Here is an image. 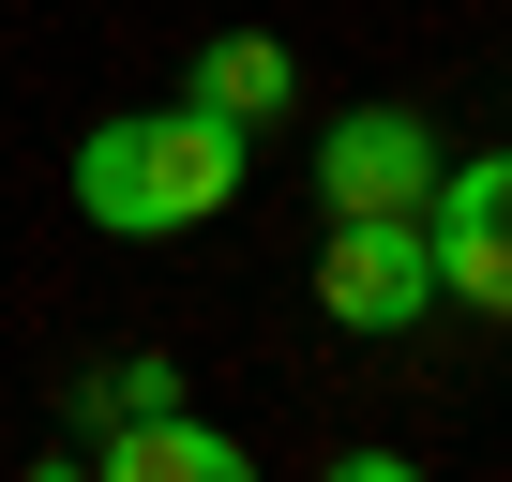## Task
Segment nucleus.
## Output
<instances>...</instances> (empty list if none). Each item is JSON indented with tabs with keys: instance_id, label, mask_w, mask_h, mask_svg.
<instances>
[{
	"instance_id": "nucleus-1",
	"label": "nucleus",
	"mask_w": 512,
	"mask_h": 482,
	"mask_svg": "<svg viewBox=\"0 0 512 482\" xmlns=\"http://www.w3.org/2000/svg\"><path fill=\"white\" fill-rule=\"evenodd\" d=\"M241 181H256V136L211 121L196 91H181V106H121V121L76 136V211H91L106 241H181V226H211Z\"/></svg>"
},
{
	"instance_id": "nucleus-5",
	"label": "nucleus",
	"mask_w": 512,
	"mask_h": 482,
	"mask_svg": "<svg viewBox=\"0 0 512 482\" xmlns=\"http://www.w3.org/2000/svg\"><path fill=\"white\" fill-rule=\"evenodd\" d=\"M91 467H106V482H256V452H241L226 422H196V407H136V422H106Z\"/></svg>"
},
{
	"instance_id": "nucleus-3",
	"label": "nucleus",
	"mask_w": 512,
	"mask_h": 482,
	"mask_svg": "<svg viewBox=\"0 0 512 482\" xmlns=\"http://www.w3.org/2000/svg\"><path fill=\"white\" fill-rule=\"evenodd\" d=\"M422 241H437V302L512 317V151H437Z\"/></svg>"
},
{
	"instance_id": "nucleus-2",
	"label": "nucleus",
	"mask_w": 512,
	"mask_h": 482,
	"mask_svg": "<svg viewBox=\"0 0 512 482\" xmlns=\"http://www.w3.org/2000/svg\"><path fill=\"white\" fill-rule=\"evenodd\" d=\"M317 317L362 332V347H392V332L437 317V241H422V211H317Z\"/></svg>"
},
{
	"instance_id": "nucleus-6",
	"label": "nucleus",
	"mask_w": 512,
	"mask_h": 482,
	"mask_svg": "<svg viewBox=\"0 0 512 482\" xmlns=\"http://www.w3.org/2000/svg\"><path fill=\"white\" fill-rule=\"evenodd\" d=\"M181 91H196V106H211V121H241V136H272V121H287V106H302V76H287V46H272V31H211V46H196V76H181Z\"/></svg>"
},
{
	"instance_id": "nucleus-7",
	"label": "nucleus",
	"mask_w": 512,
	"mask_h": 482,
	"mask_svg": "<svg viewBox=\"0 0 512 482\" xmlns=\"http://www.w3.org/2000/svg\"><path fill=\"white\" fill-rule=\"evenodd\" d=\"M76 407H91V437H106V422H136V407H181V362H166V347H121V362H91V377H76Z\"/></svg>"
},
{
	"instance_id": "nucleus-4",
	"label": "nucleus",
	"mask_w": 512,
	"mask_h": 482,
	"mask_svg": "<svg viewBox=\"0 0 512 482\" xmlns=\"http://www.w3.org/2000/svg\"><path fill=\"white\" fill-rule=\"evenodd\" d=\"M437 196V121L422 106H332L317 121V211H422Z\"/></svg>"
}]
</instances>
